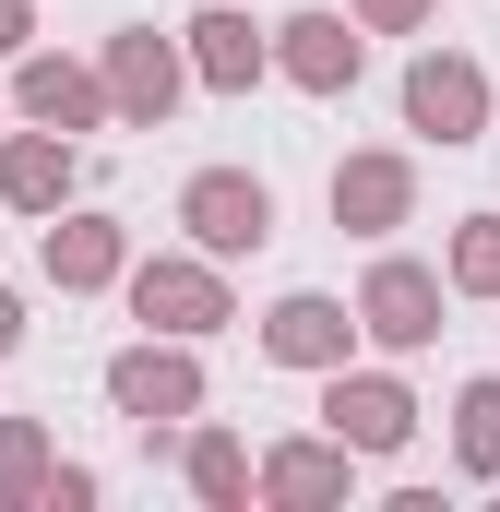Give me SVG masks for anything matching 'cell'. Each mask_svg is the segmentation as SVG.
<instances>
[{
    "mask_svg": "<svg viewBox=\"0 0 500 512\" xmlns=\"http://www.w3.org/2000/svg\"><path fill=\"white\" fill-rule=\"evenodd\" d=\"M36 477H48V441L36 429H0V501H24Z\"/></svg>",
    "mask_w": 500,
    "mask_h": 512,
    "instance_id": "obj_19",
    "label": "cell"
},
{
    "mask_svg": "<svg viewBox=\"0 0 500 512\" xmlns=\"http://www.w3.org/2000/svg\"><path fill=\"white\" fill-rule=\"evenodd\" d=\"M108 274H120V227H108V215L48 227V286H108Z\"/></svg>",
    "mask_w": 500,
    "mask_h": 512,
    "instance_id": "obj_14",
    "label": "cell"
},
{
    "mask_svg": "<svg viewBox=\"0 0 500 512\" xmlns=\"http://www.w3.org/2000/svg\"><path fill=\"white\" fill-rule=\"evenodd\" d=\"M274 60H286L310 96H346V84H358V24H346V12H298Z\"/></svg>",
    "mask_w": 500,
    "mask_h": 512,
    "instance_id": "obj_9",
    "label": "cell"
},
{
    "mask_svg": "<svg viewBox=\"0 0 500 512\" xmlns=\"http://www.w3.org/2000/svg\"><path fill=\"white\" fill-rule=\"evenodd\" d=\"M346 489V441H298V453H274V501H334Z\"/></svg>",
    "mask_w": 500,
    "mask_h": 512,
    "instance_id": "obj_15",
    "label": "cell"
},
{
    "mask_svg": "<svg viewBox=\"0 0 500 512\" xmlns=\"http://www.w3.org/2000/svg\"><path fill=\"white\" fill-rule=\"evenodd\" d=\"M453 274H465L477 298H500V215H465V239H453Z\"/></svg>",
    "mask_w": 500,
    "mask_h": 512,
    "instance_id": "obj_17",
    "label": "cell"
},
{
    "mask_svg": "<svg viewBox=\"0 0 500 512\" xmlns=\"http://www.w3.org/2000/svg\"><path fill=\"white\" fill-rule=\"evenodd\" d=\"M108 405L143 417V429H167V417H191V405H203V370H191L179 346H131L120 370H108Z\"/></svg>",
    "mask_w": 500,
    "mask_h": 512,
    "instance_id": "obj_3",
    "label": "cell"
},
{
    "mask_svg": "<svg viewBox=\"0 0 500 512\" xmlns=\"http://www.w3.org/2000/svg\"><path fill=\"white\" fill-rule=\"evenodd\" d=\"M24 24H36V0H0V48H24Z\"/></svg>",
    "mask_w": 500,
    "mask_h": 512,
    "instance_id": "obj_21",
    "label": "cell"
},
{
    "mask_svg": "<svg viewBox=\"0 0 500 512\" xmlns=\"http://www.w3.org/2000/svg\"><path fill=\"white\" fill-rule=\"evenodd\" d=\"M405 131H429V143H477V131H489V72H477L465 48H429V60L405 72Z\"/></svg>",
    "mask_w": 500,
    "mask_h": 512,
    "instance_id": "obj_2",
    "label": "cell"
},
{
    "mask_svg": "<svg viewBox=\"0 0 500 512\" xmlns=\"http://www.w3.org/2000/svg\"><path fill=\"white\" fill-rule=\"evenodd\" d=\"M405 203H417L405 155H346V167H334V227L381 239V227H405Z\"/></svg>",
    "mask_w": 500,
    "mask_h": 512,
    "instance_id": "obj_7",
    "label": "cell"
},
{
    "mask_svg": "<svg viewBox=\"0 0 500 512\" xmlns=\"http://www.w3.org/2000/svg\"><path fill=\"white\" fill-rule=\"evenodd\" d=\"M322 417H334L346 453H393V441L417 429V405H405L393 382H346V370H334V393H322Z\"/></svg>",
    "mask_w": 500,
    "mask_h": 512,
    "instance_id": "obj_8",
    "label": "cell"
},
{
    "mask_svg": "<svg viewBox=\"0 0 500 512\" xmlns=\"http://www.w3.org/2000/svg\"><path fill=\"white\" fill-rule=\"evenodd\" d=\"M96 108H108V84H96V72H72V60H24V120L84 131Z\"/></svg>",
    "mask_w": 500,
    "mask_h": 512,
    "instance_id": "obj_12",
    "label": "cell"
},
{
    "mask_svg": "<svg viewBox=\"0 0 500 512\" xmlns=\"http://www.w3.org/2000/svg\"><path fill=\"white\" fill-rule=\"evenodd\" d=\"M0 203H24V215H60V203H72V143H60V131H24V143L0 155Z\"/></svg>",
    "mask_w": 500,
    "mask_h": 512,
    "instance_id": "obj_11",
    "label": "cell"
},
{
    "mask_svg": "<svg viewBox=\"0 0 500 512\" xmlns=\"http://www.w3.org/2000/svg\"><path fill=\"white\" fill-rule=\"evenodd\" d=\"M179 227H191L215 262H239V251H262V239H274V191H262L250 167H203V179L179 191Z\"/></svg>",
    "mask_w": 500,
    "mask_h": 512,
    "instance_id": "obj_1",
    "label": "cell"
},
{
    "mask_svg": "<svg viewBox=\"0 0 500 512\" xmlns=\"http://www.w3.org/2000/svg\"><path fill=\"white\" fill-rule=\"evenodd\" d=\"M131 310L167 322V334H215V322H227V286H215L203 262H143V274H131Z\"/></svg>",
    "mask_w": 500,
    "mask_h": 512,
    "instance_id": "obj_6",
    "label": "cell"
},
{
    "mask_svg": "<svg viewBox=\"0 0 500 512\" xmlns=\"http://www.w3.org/2000/svg\"><path fill=\"white\" fill-rule=\"evenodd\" d=\"M262 346H274L286 370H346V346H358V322H346L334 298H286V310L262 322Z\"/></svg>",
    "mask_w": 500,
    "mask_h": 512,
    "instance_id": "obj_10",
    "label": "cell"
},
{
    "mask_svg": "<svg viewBox=\"0 0 500 512\" xmlns=\"http://www.w3.org/2000/svg\"><path fill=\"white\" fill-rule=\"evenodd\" d=\"M12 346H24V310H12V298H0V358H12Z\"/></svg>",
    "mask_w": 500,
    "mask_h": 512,
    "instance_id": "obj_22",
    "label": "cell"
},
{
    "mask_svg": "<svg viewBox=\"0 0 500 512\" xmlns=\"http://www.w3.org/2000/svg\"><path fill=\"white\" fill-rule=\"evenodd\" d=\"M108 108H120L131 131H155L179 108V48H167V36H120V48H108Z\"/></svg>",
    "mask_w": 500,
    "mask_h": 512,
    "instance_id": "obj_5",
    "label": "cell"
},
{
    "mask_svg": "<svg viewBox=\"0 0 500 512\" xmlns=\"http://www.w3.org/2000/svg\"><path fill=\"white\" fill-rule=\"evenodd\" d=\"M239 441H227V429H203V441H191V489H203V501H239Z\"/></svg>",
    "mask_w": 500,
    "mask_h": 512,
    "instance_id": "obj_18",
    "label": "cell"
},
{
    "mask_svg": "<svg viewBox=\"0 0 500 512\" xmlns=\"http://www.w3.org/2000/svg\"><path fill=\"white\" fill-rule=\"evenodd\" d=\"M417 12H429V0H358V24H370V36H405Z\"/></svg>",
    "mask_w": 500,
    "mask_h": 512,
    "instance_id": "obj_20",
    "label": "cell"
},
{
    "mask_svg": "<svg viewBox=\"0 0 500 512\" xmlns=\"http://www.w3.org/2000/svg\"><path fill=\"white\" fill-rule=\"evenodd\" d=\"M453 417H465V465L500 477V382H465V393H453Z\"/></svg>",
    "mask_w": 500,
    "mask_h": 512,
    "instance_id": "obj_16",
    "label": "cell"
},
{
    "mask_svg": "<svg viewBox=\"0 0 500 512\" xmlns=\"http://www.w3.org/2000/svg\"><path fill=\"white\" fill-rule=\"evenodd\" d=\"M262 60H274V48L250 36L239 12H203V24H191V72H203V84H227V96H239V84H262Z\"/></svg>",
    "mask_w": 500,
    "mask_h": 512,
    "instance_id": "obj_13",
    "label": "cell"
},
{
    "mask_svg": "<svg viewBox=\"0 0 500 512\" xmlns=\"http://www.w3.org/2000/svg\"><path fill=\"white\" fill-rule=\"evenodd\" d=\"M358 322H370L381 346H429V334H441V274H429V262H381L370 298H358Z\"/></svg>",
    "mask_w": 500,
    "mask_h": 512,
    "instance_id": "obj_4",
    "label": "cell"
}]
</instances>
